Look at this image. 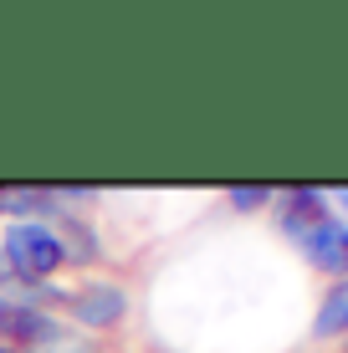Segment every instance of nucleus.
Wrapping results in <instances>:
<instances>
[{"mask_svg":"<svg viewBox=\"0 0 348 353\" xmlns=\"http://www.w3.org/2000/svg\"><path fill=\"white\" fill-rule=\"evenodd\" d=\"M62 194L57 185H0V221H46L52 225L62 215Z\"/></svg>","mask_w":348,"mask_h":353,"instance_id":"nucleus-5","label":"nucleus"},{"mask_svg":"<svg viewBox=\"0 0 348 353\" xmlns=\"http://www.w3.org/2000/svg\"><path fill=\"white\" fill-rule=\"evenodd\" d=\"M72 333L62 312L31 307V302L0 297V348H21V353H52Z\"/></svg>","mask_w":348,"mask_h":353,"instance_id":"nucleus-3","label":"nucleus"},{"mask_svg":"<svg viewBox=\"0 0 348 353\" xmlns=\"http://www.w3.org/2000/svg\"><path fill=\"white\" fill-rule=\"evenodd\" d=\"M62 318L77 323L82 333H108L128 318V287L123 282H108V276H92V282L72 287L62 302Z\"/></svg>","mask_w":348,"mask_h":353,"instance_id":"nucleus-4","label":"nucleus"},{"mask_svg":"<svg viewBox=\"0 0 348 353\" xmlns=\"http://www.w3.org/2000/svg\"><path fill=\"white\" fill-rule=\"evenodd\" d=\"M52 230H57V241H62L67 266H98L103 261V236H98V225L88 221V210H62L52 221Z\"/></svg>","mask_w":348,"mask_h":353,"instance_id":"nucleus-6","label":"nucleus"},{"mask_svg":"<svg viewBox=\"0 0 348 353\" xmlns=\"http://www.w3.org/2000/svg\"><path fill=\"white\" fill-rule=\"evenodd\" d=\"M348 333V276H338L323 292L318 312H313V338H343Z\"/></svg>","mask_w":348,"mask_h":353,"instance_id":"nucleus-7","label":"nucleus"},{"mask_svg":"<svg viewBox=\"0 0 348 353\" xmlns=\"http://www.w3.org/2000/svg\"><path fill=\"white\" fill-rule=\"evenodd\" d=\"M225 205H231V210H241V215H251V210L277 205V190H267V185H231V190H225Z\"/></svg>","mask_w":348,"mask_h":353,"instance_id":"nucleus-8","label":"nucleus"},{"mask_svg":"<svg viewBox=\"0 0 348 353\" xmlns=\"http://www.w3.org/2000/svg\"><path fill=\"white\" fill-rule=\"evenodd\" d=\"M328 200H333V205H338V215H343V221H348V190H333V194H328Z\"/></svg>","mask_w":348,"mask_h":353,"instance_id":"nucleus-9","label":"nucleus"},{"mask_svg":"<svg viewBox=\"0 0 348 353\" xmlns=\"http://www.w3.org/2000/svg\"><path fill=\"white\" fill-rule=\"evenodd\" d=\"M0 256L10 261V272H16L26 287L52 282V276L67 266L62 241H57V230L46 221H10L6 230H0Z\"/></svg>","mask_w":348,"mask_h":353,"instance_id":"nucleus-2","label":"nucleus"},{"mask_svg":"<svg viewBox=\"0 0 348 353\" xmlns=\"http://www.w3.org/2000/svg\"><path fill=\"white\" fill-rule=\"evenodd\" d=\"M277 225L307 256L313 272H328L333 282L348 276V221L333 210L328 190H307V185L282 190L277 194Z\"/></svg>","mask_w":348,"mask_h":353,"instance_id":"nucleus-1","label":"nucleus"},{"mask_svg":"<svg viewBox=\"0 0 348 353\" xmlns=\"http://www.w3.org/2000/svg\"><path fill=\"white\" fill-rule=\"evenodd\" d=\"M0 353H21V348H0Z\"/></svg>","mask_w":348,"mask_h":353,"instance_id":"nucleus-10","label":"nucleus"}]
</instances>
